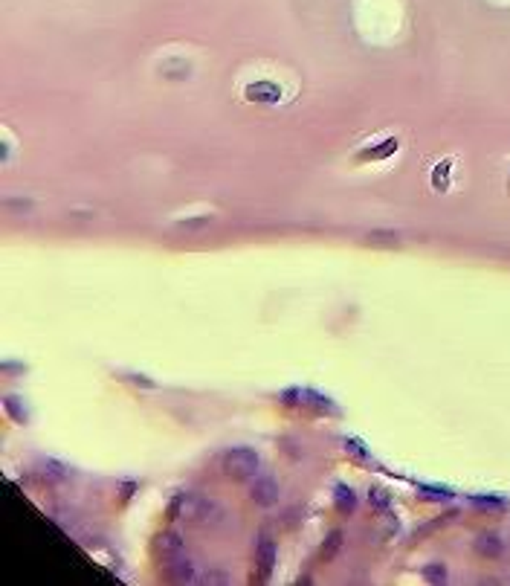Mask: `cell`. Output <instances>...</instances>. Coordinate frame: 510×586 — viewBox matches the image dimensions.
<instances>
[{
  "mask_svg": "<svg viewBox=\"0 0 510 586\" xmlns=\"http://www.w3.org/2000/svg\"><path fill=\"white\" fill-rule=\"evenodd\" d=\"M258 467H261V459L255 456L249 447H235V450H229L224 456V471L232 479H249L258 473Z\"/></svg>",
  "mask_w": 510,
  "mask_h": 586,
  "instance_id": "6da1fadb",
  "label": "cell"
},
{
  "mask_svg": "<svg viewBox=\"0 0 510 586\" xmlns=\"http://www.w3.org/2000/svg\"><path fill=\"white\" fill-rule=\"evenodd\" d=\"M252 499L258 502V505H264V508L276 505L279 502V485L272 482L270 476H258V479L252 482Z\"/></svg>",
  "mask_w": 510,
  "mask_h": 586,
  "instance_id": "7a4b0ae2",
  "label": "cell"
},
{
  "mask_svg": "<svg viewBox=\"0 0 510 586\" xmlns=\"http://www.w3.org/2000/svg\"><path fill=\"white\" fill-rule=\"evenodd\" d=\"M348 505L354 508V491H348V487H340V508L348 511Z\"/></svg>",
  "mask_w": 510,
  "mask_h": 586,
  "instance_id": "277c9868",
  "label": "cell"
},
{
  "mask_svg": "<svg viewBox=\"0 0 510 586\" xmlns=\"http://www.w3.org/2000/svg\"><path fill=\"white\" fill-rule=\"evenodd\" d=\"M258 563H261V569H264V578L270 575L272 569V563H276V545H272V540H258Z\"/></svg>",
  "mask_w": 510,
  "mask_h": 586,
  "instance_id": "3957f363",
  "label": "cell"
}]
</instances>
